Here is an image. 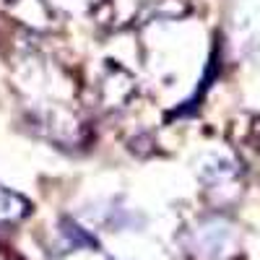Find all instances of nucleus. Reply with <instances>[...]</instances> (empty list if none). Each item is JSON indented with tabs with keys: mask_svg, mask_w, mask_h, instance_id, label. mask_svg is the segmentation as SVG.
<instances>
[{
	"mask_svg": "<svg viewBox=\"0 0 260 260\" xmlns=\"http://www.w3.org/2000/svg\"><path fill=\"white\" fill-rule=\"evenodd\" d=\"M26 213H29V203L24 198L0 187V221H16Z\"/></svg>",
	"mask_w": 260,
	"mask_h": 260,
	"instance_id": "nucleus-1",
	"label": "nucleus"
}]
</instances>
